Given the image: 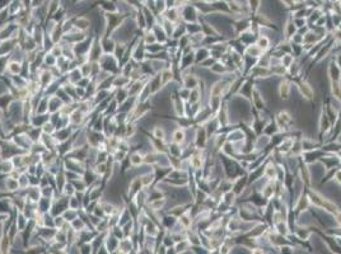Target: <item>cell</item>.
I'll return each mask as SVG.
<instances>
[{"instance_id":"obj_6","label":"cell","mask_w":341,"mask_h":254,"mask_svg":"<svg viewBox=\"0 0 341 254\" xmlns=\"http://www.w3.org/2000/svg\"><path fill=\"white\" fill-rule=\"evenodd\" d=\"M4 187H5V190H7L8 192H10V193H14V192H17V191L20 190L18 179H14V178L9 177V175H8L7 179L4 181Z\"/></svg>"},{"instance_id":"obj_21","label":"cell","mask_w":341,"mask_h":254,"mask_svg":"<svg viewBox=\"0 0 341 254\" xmlns=\"http://www.w3.org/2000/svg\"><path fill=\"white\" fill-rule=\"evenodd\" d=\"M267 46H269L267 38H265V37H264V38H260V41H258V47L260 48H262V50H264V48H266Z\"/></svg>"},{"instance_id":"obj_16","label":"cell","mask_w":341,"mask_h":254,"mask_svg":"<svg viewBox=\"0 0 341 254\" xmlns=\"http://www.w3.org/2000/svg\"><path fill=\"white\" fill-rule=\"evenodd\" d=\"M191 165H192L194 168H196V169L201 168V165H202V160H201L200 156H192V158H191Z\"/></svg>"},{"instance_id":"obj_17","label":"cell","mask_w":341,"mask_h":254,"mask_svg":"<svg viewBox=\"0 0 341 254\" xmlns=\"http://www.w3.org/2000/svg\"><path fill=\"white\" fill-rule=\"evenodd\" d=\"M145 233H146L148 235H150V236H154V235L158 233V230L155 229V226H154V225L150 223V224H148V225L145 226Z\"/></svg>"},{"instance_id":"obj_19","label":"cell","mask_w":341,"mask_h":254,"mask_svg":"<svg viewBox=\"0 0 341 254\" xmlns=\"http://www.w3.org/2000/svg\"><path fill=\"white\" fill-rule=\"evenodd\" d=\"M196 83H198V80H196L195 78H190V76H189L187 79H186V82H185V86L194 89L195 86H196Z\"/></svg>"},{"instance_id":"obj_13","label":"cell","mask_w":341,"mask_h":254,"mask_svg":"<svg viewBox=\"0 0 341 254\" xmlns=\"http://www.w3.org/2000/svg\"><path fill=\"white\" fill-rule=\"evenodd\" d=\"M183 140H185V132L182 131V130H177V131H174V133H173V141H174L176 144L183 142Z\"/></svg>"},{"instance_id":"obj_23","label":"cell","mask_w":341,"mask_h":254,"mask_svg":"<svg viewBox=\"0 0 341 254\" xmlns=\"http://www.w3.org/2000/svg\"><path fill=\"white\" fill-rule=\"evenodd\" d=\"M185 247H187V243H186V241H183L182 244H178L177 247H176V252H183V250H185V249H183Z\"/></svg>"},{"instance_id":"obj_7","label":"cell","mask_w":341,"mask_h":254,"mask_svg":"<svg viewBox=\"0 0 341 254\" xmlns=\"http://www.w3.org/2000/svg\"><path fill=\"white\" fill-rule=\"evenodd\" d=\"M88 28H89V20L85 19V18H79V19H77L75 23H74V29H77V31L84 32Z\"/></svg>"},{"instance_id":"obj_9","label":"cell","mask_w":341,"mask_h":254,"mask_svg":"<svg viewBox=\"0 0 341 254\" xmlns=\"http://www.w3.org/2000/svg\"><path fill=\"white\" fill-rule=\"evenodd\" d=\"M164 203H166V199L159 197V198H155V199H152L150 203H149V206H150L152 210L157 211V210H161L164 206Z\"/></svg>"},{"instance_id":"obj_24","label":"cell","mask_w":341,"mask_h":254,"mask_svg":"<svg viewBox=\"0 0 341 254\" xmlns=\"http://www.w3.org/2000/svg\"><path fill=\"white\" fill-rule=\"evenodd\" d=\"M269 168H270V169H267V174H269L270 177H271V175H275V170H274V169L271 170V166H269Z\"/></svg>"},{"instance_id":"obj_8","label":"cell","mask_w":341,"mask_h":254,"mask_svg":"<svg viewBox=\"0 0 341 254\" xmlns=\"http://www.w3.org/2000/svg\"><path fill=\"white\" fill-rule=\"evenodd\" d=\"M172 71L168 69H164L163 71L161 73V75H159V78H161V84L162 85H167L170 80H172Z\"/></svg>"},{"instance_id":"obj_18","label":"cell","mask_w":341,"mask_h":254,"mask_svg":"<svg viewBox=\"0 0 341 254\" xmlns=\"http://www.w3.org/2000/svg\"><path fill=\"white\" fill-rule=\"evenodd\" d=\"M157 41V37L154 36V33H148L146 36H144V43L149 45V43H154Z\"/></svg>"},{"instance_id":"obj_5","label":"cell","mask_w":341,"mask_h":254,"mask_svg":"<svg viewBox=\"0 0 341 254\" xmlns=\"http://www.w3.org/2000/svg\"><path fill=\"white\" fill-rule=\"evenodd\" d=\"M127 160H129V163L132 168H137V166L144 164V155L139 153V151H134L131 155H129Z\"/></svg>"},{"instance_id":"obj_15","label":"cell","mask_w":341,"mask_h":254,"mask_svg":"<svg viewBox=\"0 0 341 254\" xmlns=\"http://www.w3.org/2000/svg\"><path fill=\"white\" fill-rule=\"evenodd\" d=\"M222 90H223L222 83H218V84H215L214 86H213V89H211V95H213V97L220 95V94H222Z\"/></svg>"},{"instance_id":"obj_4","label":"cell","mask_w":341,"mask_h":254,"mask_svg":"<svg viewBox=\"0 0 341 254\" xmlns=\"http://www.w3.org/2000/svg\"><path fill=\"white\" fill-rule=\"evenodd\" d=\"M143 188H144V186H143V182H141V177H136L131 181L127 194H129V197H134L140 191H143Z\"/></svg>"},{"instance_id":"obj_20","label":"cell","mask_w":341,"mask_h":254,"mask_svg":"<svg viewBox=\"0 0 341 254\" xmlns=\"http://www.w3.org/2000/svg\"><path fill=\"white\" fill-rule=\"evenodd\" d=\"M181 223H182L183 226L187 228V226H190V224H191V220L189 219L187 215H182V216H181Z\"/></svg>"},{"instance_id":"obj_12","label":"cell","mask_w":341,"mask_h":254,"mask_svg":"<svg viewBox=\"0 0 341 254\" xmlns=\"http://www.w3.org/2000/svg\"><path fill=\"white\" fill-rule=\"evenodd\" d=\"M153 136L155 137L157 140H161V141H163L164 139H166V131L163 130V127H155L153 130Z\"/></svg>"},{"instance_id":"obj_10","label":"cell","mask_w":341,"mask_h":254,"mask_svg":"<svg viewBox=\"0 0 341 254\" xmlns=\"http://www.w3.org/2000/svg\"><path fill=\"white\" fill-rule=\"evenodd\" d=\"M299 89H300V93L303 94V97H306L307 99H311V98H312L313 91H312V89H311V86L308 85L307 83H302L300 86H299Z\"/></svg>"},{"instance_id":"obj_25","label":"cell","mask_w":341,"mask_h":254,"mask_svg":"<svg viewBox=\"0 0 341 254\" xmlns=\"http://www.w3.org/2000/svg\"><path fill=\"white\" fill-rule=\"evenodd\" d=\"M336 179H337V182H339V183H341V170L336 173Z\"/></svg>"},{"instance_id":"obj_2","label":"cell","mask_w":341,"mask_h":254,"mask_svg":"<svg viewBox=\"0 0 341 254\" xmlns=\"http://www.w3.org/2000/svg\"><path fill=\"white\" fill-rule=\"evenodd\" d=\"M5 71L10 75H20L23 71V62L18 60H9Z\"/></svg>"},{"instance_id":"obj_26","label":"cell","mask_w":341,"mask_h":254,"mask_svg":"<svg viewBox=\"0 0 341 254\" xmlns=\"http://www.w3.org/2000/svg\"><path fill=\"white\" fill-rule=\"evenodd\" d=\"M337 221L341 224V214H339V215H337Z\"/></svg>"},{"instance_id":"obj_1","label":"cell","mask_w":341,"mask_h":254,"mask_svg":"<svg viewBox=\"0 0 341 254\" xmlns=\"http://www.w3.org/2000/svg\"><path fill=\"white\" fill-rule=\"evenodd\" d=\"M85 117H87V113L84 111H82L80 108H74L69 115V121H70V126H78L82 125L84 122Z\"/></svg>"},{"instance_id":"obj_22","label":"cell","mask_w":341,"mask_h":254,"mask_svg":"<svg viewBox=\"0 0 341 254\" xmlns=\"http://www.w3.org/2000/svg\"><path fill=\"white\" fill-rule=\"evenodd\" d=\"M198 95H199V94H198V91H194V93H191V94H190V102H191V103H195V102L199 99V97H198Z\"/></svg>"},{"instance_id":"obj_11","label":"cell","mask_w":341,"mask_h":254,"mask_svg":"<svg viewBox=\"0 0 341 254\" xmlns=\"http://www.w3.org/2000/svg\"><path fill=\"white\" fill-rule=\"evenodd\" d=\"M153 181H154V174H153V173H146V174L141 175V182H143L144 187H149L153 183Z\"/></svg>"},{"instance_id":"obj_14","label":"cell","mask_w":341,"mask_h":254,"mask_svg":"<svg viewBox=\"0 0 341 254\" xmlns=\"http://www.w3.org/2000/svg\"><path fill=\"white\" fill-rule=\"evenodd\" d=\"M280 95H281V98H284V99H286L288 98V95H289V84L288 83H283L280 85Z\"/></svg>"},{"instance_id":"obj_3","label":"cell","mask_w":341,"mask_h":254,"mask_svg":"<svg viewBox=\"0 0 341 254\" xmlns=\"http://www.w3.org/2000/svg\"><path fill=\"white\" fill-rule=\"evenodd\" d=\"M312 201L316 203V205H318V206H321V207H323V208H326L327 211H330V212H335L336 214V211H337V208H336V206H335L333 203H331V202H328V201H324L323 198H321L319 196H317L316 193H313L312 194Z\"/></svg>"}]
</instances>
